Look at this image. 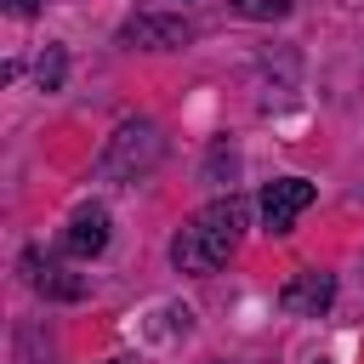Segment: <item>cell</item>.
I'll use <instances>...</instances> for the list:
<instances>
[{"instance_id":"obj_1","label":"cell","mask_w":364,"mask_h":364,"mask_svg":"<svg viewBox=\"0 0 364 364\" xmlns=\"http://www.w3.org/2000/svg\"><path fill=\"white\" fill-rule=\"evenodd\" d=\"M245 222H250V210H245V199H216V205H205V210H193L182 228H176V239H171V262L182 267V273H216L233 250H239V239H245Z\"/></svg>"},{"instance_id":"obj_2","label":"cell","mask_w":364,"mask_h":364,"mask_svg":"<svg viewBox=\"0 0 364 364\" xmlns=\"http://www.w3.org/2000/svg\"><path fill=\"white\" fill-rule=\"evenodd\" d=\"M159 154H165L159 125H154V119H125V125L108 136V148H102L97 171H102L108 182H136L142 171H154V165H159Z\"/></svg>"},{"instance_id":"obj_3","label":"cell","mask_w":364,"mask_h":364,"mask_svg":"<svg viewBox=\"0 0 364 364\" xmlns=\"http://www.w3.org/2000/svg\"><path fill=\"white\" fill-rule=\"evenodd\" d=\"M313 199H318V188H313L307 176H279V182H267V188H262V228H267V233H290L296 216H301Z\"/></svg>"},{"instance_id":"obj_4","label":"cell","mask_w":364,"mask_h":364,"mask_svg":"<svg viewBox=\"0 0 364 364\" xmlns=\"http://www.w3.org/2000/svg\"><path fill=\"white\" fill-rule=\"evenodd\" d=\"M330 301H336V279H330V273H318V267L290 273V279H284V290H279V307H284V313H301V318H318Z\"/></svg>"},{"instance_id":"obj_5","label":"cell","mask_w":364,"mask_h":364,"mask_svg":"<svg viewBox=\"0 0 364 364\" xmlns=\"http://www.w3.org/2000/svg\"><path fill=\"white\" fill-rule=\"evenodd\" d=\"M102 245H108V210H102V205H80V210H74V222L63 228V256L91 262Z\"/></svg>"},{"instance_id":"obj_6","label":"cell","mask_w":364,"mask_h":364,"mask_svg":"<svg viewBox=\"0 0 364 364\" xmlns=\"http://www.w3.org/2000/svg\"><path fill=\"white\" fill-rule=\"evenodd\" d=\"M119 40H125V46H148V51H176V46L193 40V28H188L182 17H131Z\"/></svg>"},{"instance_id":"obj_7","label":"cell","mask_w":364,"mask_h":364,"mask_svg":"<svg viewBox=\"0 0 364 364\" xmlns=\"http://www.w3.org/2000/svg\"><path fill=\"white\" fill-rule=\"evenodd\" d=\"M23 279H28L40 296H51V301H80V296H85V279L63 273L57 262H40V250H28V256H23Z\"/></svg>"},{"instance_id":"obj_8","label":"cell","mask_w":364,"mask_h":364,"mask_svg":"<svg viewBox=\"0 0 364 364\" xmlns=\"http://www.w3.org/2000/svg\"><path fill=\"white\" fill-rule=\"evenodd\" d=\"M63 68H68L63 46H46V57L34 63V74H40V91H57V85H63Z\"/></svg>"},{"instance_id":"obj_9","label":"cell","mask_w":364,"mask_h":364,"mask_svg":"<svg viewBox=\"0 0 364 364\" xmlns=\"http://www.w3.org/2000/svg\"><path fill=\"white\" fill-rule=\"evenodd\" d=\"M233 11L239 17H256V23H273V17L290 11V0H233Z\"/></svg>"},{"instance_id":"obj_10","label":"cell","mask_w":364,"mask_h":364,"mask_svg":"<svg viewBox=\"0 0 364 364\" xmlns=\"http://www.w3.org/2000/svg\"><path fill=\"white\" fill-rule=\"evenodd\" d=\"M46 0H6V11H17V17H28V11H40Z\"/></svg>"}]
</instances>
